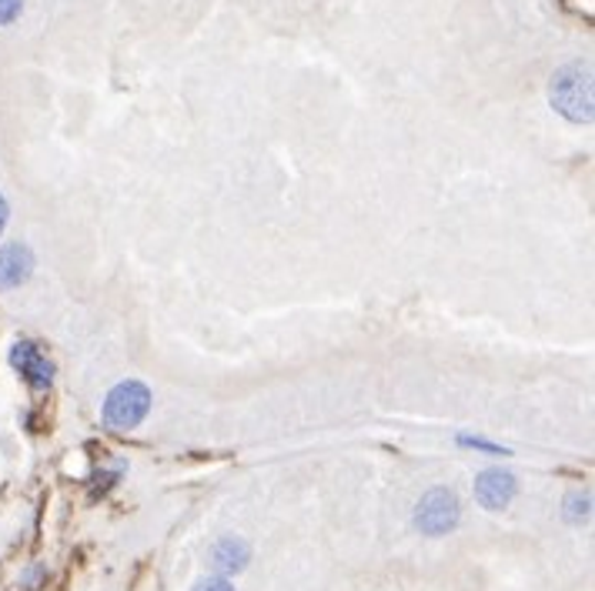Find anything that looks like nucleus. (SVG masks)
I'll use <instances>...</instances> for the list:
<instances>
[{
    "label": "nucleus",
    "instance_id": "nucleus-7",
    "mask_svg": "<svg viewBox=\"0 0 595 591\" xmlns=\"http://www.w3.org/2000/svg\"><path fill=\"white\" fill-rule=\"evenodd\" d=\"M252 561V548H248V541L245 538H234V535H227V538H221L214 548H211V568L217 571V574H237V571H245V565Z\"/></svg>",
    "mask_w": 595,
    "mask_h": 591
},
{
    "label": "nucleus",
    "instance_id": "nucleus-10",
    "mask_svg": "<svg viewBox=\"0 0 595 591\" xmlns=\"http://www.w3.org/2000/svg\"><path fill=\"white\" fill-rule=\"evenodd\" d=\"M24 14V0H0V28L14 24Z\"/></svg>",
    "mask_w": 595,
    "mask_h": 591
},
{
    "label": "nucleus",
    "instance_id": "nucleus-5",
    "mask_svg": "<svg viewBox=\"0 0 595 591\" xmlns=\"http://www.w3.org/2000/svg\"><path fill=\"white\" fill-rule=\"evenodd\" d=\"M519 492V482L512 471H502V468H486L479 479H475V502H479L486 512H502L512 505Z\"/></svg>",
    "mask_w": 595,
    "mask_h": 591
},
{
    "label": "nucleus",
    "instance_id": "nucleus-12",
    "mask_svg": "<svg viewBox=\"0 0 595 591\" xmlns=\"http://www.w3.org/2000/svg\"><path fill=\"white\" fill-rule=\"evenodd\" d=\"M8 221H11V207H8V201H4V194H0V234H4V227H8Z\"/></svg>",
    "mask_w": 595,
    "mask_h": 591
},
{
    "label": "nucleus",
    "instance_id": "nucleus-11",
    "mask_svg": "<svg viewBox=\"0 0 595 591\" xmlns=\"http://www.w3.org/2000/svg\"><path fill=\"white\" fill-rule=\"evenodd\" d=\"M191 591H237L224 574H211V578H201Z\"/></svg>",
    "mask_w": 595,
    "mask_h": 591
},
{
    "label": "nucleus",
    "instance_id": "nucleus-9",
    "mask_svg": "<svg viewBox=\"0 0 595 591\" xmlns=\"http://www.w3.org/2000/svg\"><path fill=\"white\" fill-rule=\"evenodd\" d=\"M458 444L461 448H475V451H486V454H492V458H506V454H512L509 448H502V444H492V441H486V438H471V434H461L458 438Z\"/></svg>",
    "mask_w": 595,
    "mask_h": 591
},
{
    "label": "nucleus",
    "instance_id": "nucleus-3",
    "mask_svg": "<svg viewBox=\"0 0 595 591\" xmlns=\"http://www.w3.org/2000/svg\"><path fill=\"white\" fill-rule=\"evenodd\" d=\"M461 522V505H458V495L451 488H432L422 495L418 508H415V528L422 535H448L455 531Z\"/></svg>",
    "mask_w": 595,
    "mask_h": 591
},
{
    "label": "nucleus",
    "instance_id": "nucleus-2",
    "mask_svg": "<svg viewBox=\"0 0 595 591\" xmlns=\"http://www.w3.org/2000/svg\"><path fill=\"white\" fill-rule=\"evenodd\" d=\"M151 411V391L141 382H121L114 385L104 398V425L110 431H131L138 428Z\"/></svg>",
    "mask_w": 595,
    "mask_h": 591
},
{
    "label": "nucleus",
    "instance_id": "nucleus-4",
    "mask_svg": "<svg viewBox=\"0 0 595 591\" xmlns=\"http://www.w3.org/2000/svg\"><path fill=\"white\" fill-rule=\"evenodd\" d=\"M11 368L34 388V391H47L54 385V362L34 344V341H18L11 347Z\"/></svg>",
    "mask_w": 595,
    "mask_h": 591
},
{
    "label": "nucleus",
    "instance_id": "nucleus-1",
    "mask_svg": "<svg viewBox=\"0 0 595 591\" xmlns=\"http://www.w3.org/2000/svg\"><path fill=\"white\" fill-rule=\"evenodd\" d=\"M552 107L572 125H592L595 117V90H592V71L585 64H565L552 74L549 84Z\"/></svg>",
    "mask_w": 595,
    "mask_h": 591
},
{
    "label": "nucleus",
    "instance_id": "nucleus-6",
    "mask_svg": "<svg viewBox=\"0 0 595 591\" xmlns=\"http://www.w3.org/2000/svg\"><path fill=\"white\" fill-rule=\"evenodd\" d=\"M34 275V251L21 241L0 245V291H14Z\"/></svg>",
    "mask_w": 595,
    "mask_h": 591
},
{
    "label": "nucleus",
    "instance_id": "nucleus-8",
    "mask_svg": "<svg viewBox=\"0 0 595 591\" xmlns=\"http://www.w3.org/2000/svg\"><path fill=\"white\" fill-rule=\"evenodd\" d=\"M588 515H592V495L588 492H572L565 498V518L572 525H582V522H588Z\"/></svg>",
    "mask_w": 595,
    "mask_h": 591
}]
</instances>
